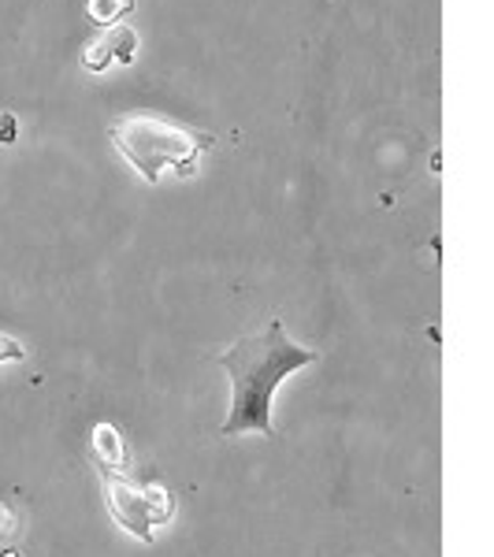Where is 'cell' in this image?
Listing matches in <instances>:
<instances>
[{
	"mask_svg": "<svg viewBox=\"0 0 494 557\" xmlns=\"http://www.w3.org/2000/svg\"><path fill=\"white\" fill-rule=\"evenodd\" d=\"M317 349L291 343L283 331V320H272L260 335H246L231 343L220 354V364L231 375V409L220 435L235 438L246 431H260L264 438H275L272 424V398L280 383L305 364H317Z\"/></svg>",
	"mask_w": 494,
	"mask_h": 557,
	"instance_id": "1",
	"label": "cell"
},
{
	"mask_svg": "<svg viewBox=\"0 0 494 557\" xmlns=\"http://www.w3.org/2000/svg\"><path fill=\"white\" fill-rule=\"evenodd\" d=\"M112 146L131 160V168L152 186L164 168L178 175H194L201 157L212 146V134L190 131L183 123L160 120V115H123L108 127Z\"/></svg>",
	"mask_w": 494,
	"mask_h": 557,
	"instance_id": "2",
	"label": "cell"
},
{
	"mask_svg": "<svg viewBox=\"0 0 494 557\" xmlns=\"http://www.w3.org/2000/svg\"><path fill=\"white\" fill-rule=\"evenodd\" d=\"M101 487L112 520L120 528H127L134 539H141V543H152V528L168 524L175 513V502L164 487H141L123 472L101 469Z\"/></svg>",
	"mask_w": 494,
	"mask_h": 557,
	"instance_id": "3",
	"label": "cell"
},
{
	"mask_svg": "<svg viewBox=\"0 0 494 557\" xmlns=\"http://www.w3.org/2000/svg\"><path fill=\"white\" fill-rule=\"evenodd\" d=\"M134 52H138V34H134L127 23H115V26H108L94 45H86L83 67L86 71H104L112 60L115 64H131Z\"/></svg>",
	"mask_w": 494,
	"mask_h": 557,
	"instance_id": "4",
	"label": "cell"
},
{
	"mask_svg": "<svg viewBox=\"0 0 494 557\" xmlns=\"http://www.w3.org/2000/svg\"><path fill=\"white\" fill-rule=\"evenodd\" d=\"M94 457L101 461V469H127V450H123V438L112 424H97L94 428Z\"/></svg>",
	"mask_w": 494,
	"mask_h": 557,
	"instance_id": "5",
	"label": "cell"
},
{
	"mask_svg": "<svg viewBox=\"0 0 494 557\" xmlns=\"http://www.w3.org/2000/svg\"><path fill=\"white\" fill-rule=\"evenodd\" d=\"M131 8H134V0H89L86 12L97 26H115V23H123V15H127Z\"/></svg>",
	"mask_w": 494,
	"mask_h": 557,
	"instance_id": "6",
	"label": "cell"
},
{
	"mask_svg": "<svg viewBox=\"0 0 494 557\" xmlns=\"http://www.w3.org/2000/svg\"><path fill=\"white\" fill-rule=\"evenodd\" d=\"M15 532H20V517H15V509L8 502H0V543H8Z\"/></svg>",
	"mask_w": 494,
	"mask_h": 557,
	"instance_id": "7",
	"label": "cell"
},
{
	"mask_svg": "<svg viewBox=\"0 0 494 557\" xmlns=\"http://www.w3.org/2000/svg\"><path fill=\"white\" fill-rule=\"evenodd\" d=\"M8 361H26V349L23 343H15V338L0 335V364H8Z\"/></svg>",
	"mask_w": 494,
	"mask_h": 557,
	"instance_id": "8",
	"label": "cell"
},
{
	"mask_svg": "<svg viewBox=\"0 0 494 557\" xmlns=\"http://www.w3.org/2000/svg\"><path fill=\"white\" fill-rule=\"evenodd\" d=\"M15 115L12 112H0V146H12L15 141Z\"/></svg>",
	"mask_w": 494,
	"mask_h": 557,
	"instance_id": "9",
	"label": "cell"
}]
</instances>
